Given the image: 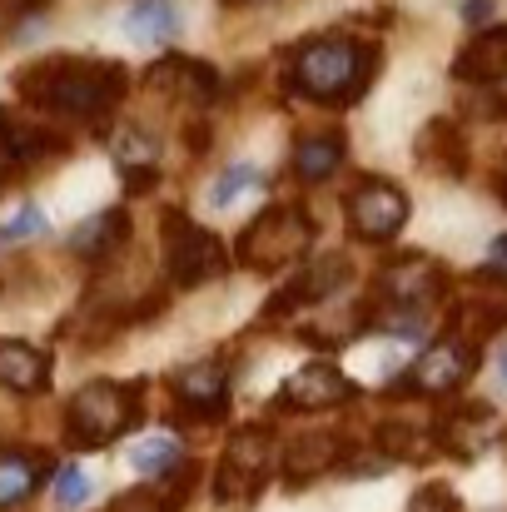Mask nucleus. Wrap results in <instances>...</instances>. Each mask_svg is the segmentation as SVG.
<instances>
[{"instance_id": "1", "label": "nucleus", "mask_w": 507, "mask_h": 512, "mask_svg": "<svg viewBox=\"0 0 507 512\" xmlns=\"http://www.w3.org/2000/svg\"><path fill=\"white\" fill-rule=\"evenodd\" d=\"M130 90V75L120 60H90V55H50L15 75V95L45 115L100 125Z\"/></svg>"}, {"instance_id": "2", "label": "nucleus", "mask_w": 507, "mask_h": 512, "mask_svg": "<svg viewBox=\"0 0 507 512\" xmlns=\"http://www.w3.org/2000/svg\"><path fill=\"white\" fill-rule=\"evenodd\" d=\"M378 45L363 40V35H348V30H324V35H309L299 40L289 55H284V90L309 100V105H324V110H343V105H358L378 75Z\"/></svg>"}, {"instance_id": "3", "label": "nucleus", "mask_w": 507, "mask_h": 512, "mask_svg": "<svg viewBox=\"0 0 507 512\" xmlns=\"http://www.w3.org/2000/svg\"><path fill=\"white\" fill-rule=\"evenodd\" d=\"M145 388H150L145 378H135V383H115V378L85 383L65 403V443L70 448H105V443L125 438L130 428H140Z\"/></svg>"}, {"instance_id": "4", "label": "nucleus", "mask_w": 507, "mask_h": 512, "mask_svg": "<svg viewBox=\"0 0 507 512\" xmlns=\"http://www.w3.org/2000/svg\"><path fill=\"white\" fill-rule=\"evenodd\" d=\"M319 239V224L304 204H269L249 219V229L234 244V264L254 274H274L284 264H309V249Z\"/></svg>"}, {"instance_id": "5", "label": "nucleus", "mask_w": 507, "mask_h": 512, "mask_svg": "<svg viewBox=\"0 0 507 512\" xmlns=\"http://www.w3.org/2000/svg\"><path fill=\"white\" fill-rule=\"evenodd\" d=\"M279 443L269 423H244L234 428V438L224 443L219 458V478H214V503H249L279 468Z\"/></svg>"}, {"instance_id": "6", "label": "nucleus", "mask_w": 507, "mask_h": 512, "mask_svg": "<svg viewBox=\"0 0 507 512\" xmlns=\"http://www.w3.org/2000/svg\"><path fill=\"white\" fill-rule=\"evenodd\" d=\"M160 244H165V269L174 289H199V284H209V279H219L229 269V249L204 224H194L179 209H165Z\"/></svg>"}, {"instance_id": "7", "label": "nucleus", "mask_w": 507, "mask_h": 512, "mask_svg": "<svg viewBox=\"0 0 507 512\" xmlns=\"http://www.w3.org/2000/svg\"><path fill=\"white\" fill-rule=\"evenodd\" d=\"M473 373H478V348L463 343L458 334H443L408 373H398V383L383 388V398H448Z\"/></svg>"}, {"instance_id": "8", "label": "nucleus", "mask_w": 507, "mask_h": 512, "mask_svg": "<svg viewBox=\"0 0 507 512\" xmlns=\"http://www.w3.org/2000/svg\"><path fill=\"white\" fill-rule=\"evenodd\" d=\"M343 219H348V234L358 244H388L408 224V194L398 184L368 174L343 194Z\"/></svg>"}, {"instance_id": "9", "label": "nucleus", "mask_w": 507, "mask_h": 512, "mask_svg": "<svg viewBox=\"0 0 507 512\" xmlns=\"http://www.w3.org/2000/svg\"><path fill=\"white\" fill-rule=\"evenodd\" d=\"M353 279V264H348V254H324V259H309L269 304H264V324H279V319H289V314H299V309H319V304H329L338 289Z\"/></svg>"}, {"instance_id": "10", "label": "nucleus", "mask_w": 507, "mask_h": 512, "mask_svg": "<svg viewBox=\"0 0 507 512\" xmlns=\"http://www.w3.org/2000/svg\"><path fill=\"white\" fill-rule=\"evenodd\" d=\"M169 393H174V408L199 418V423L229 418V358L214 353V358H199V363L179 368L169 378Z\"/></svg>"}, {"instance_id": "11", "label": "nucleus", "mask_w": 507, "mask_h": 512, "mask_svg": "<svg viewBox=\"0 0 507 512\" xmlns=\"http://www.w3.org/2000/svg\"><path fill=\"white\" fill-rule=\"evenodd\" d=\"M358 398V383L343 378L334 363H309L299 373L284 378V388L274 393V413H324V408H343Z\"/></svg>"}, {"instance_id": "12", "label": "nucleus", "mask_w": 507, "mask_h": 512, "mask_svg": "<svg viewBox=\"0 0 507 512\" xmlns=\"http://www.w3.org/2000/svg\"><path fill=\"white\" fill-rule=\"evenodd\" d=\"M145 85L169 95V100L199 105V110L219 100V70H214L209 60H194V55H160V60L145 70Z\"/></svg>"}, {"instance_id": "13", "label": "nucleus", "mask_w": 507, "mask_h": 512, "mask_svg": "<svg viewBox=\"0 0 507 512\" xmlns=\"http://www.w3.org/2000/svg\"><path fill=\"white\" fill-rule=\"evenodd\" d=\"M65 150H70L65 135H55L50 125L25 120L15 110H0V170H30V165H45Z\"/></svg>"}, {"instance_id": "14", "label": "nucleus", "mask_w": 507, "mask_h": 512, "mask_svg": "<svg viewBox=\"0 0 507 512\" xmlns=\"http://www.w3.org/2000/svg\"><path fill=\"white\" fill-rule=\"evenodd\" d=\"M343 458H348L343 433L319 428V433H304V438H294V443L284 448V458H279V478H284V488H309L314 478H324V473L343 468Z\"/></svg>"}, {"instance_id": "15", "label": "nucleus", "mask_w": 507, "mask_h": 512, "mask_svg": "<svg viewBox=\"0 0 507 512\" xmlns=\"http://www.w3.org/2000/svg\"><path fill=\"white\" fill-rule=\"evenodd\" d=\"M453 80L473 85V90H498L507 80V25H493V30H478L458 60H453Z\"/></svg>"}, {"instance_id": "16", "label": "nucleus", "mask_w": 507, "mask_h": 512, "mask_svg": "<svg viewBox=\"0 0 507 512\" xmlns=\"http://www.w3.org/2000/svg\"><path fill=\"white\" fill-rule=\"evenodd\" d=\"M125 239H130V214L125 209H100L70 234V254L80 264H110L125 249Z\"/></svg>"}, {"instance_id": "17", "label": "nucleus", "mask_w": 507, "mask_h": 512, "mask_svg": "<svg viewBox=\"0 0 507 512\" xmlns=\"http://www.w3.org/2000/svg\"><path fill=\"white\" fill-rule=\"evenodd\" d=\"M0 388L5 393H45L50 388V353L25 339H0Z\"/></svg>"}, {"instance_id": "18", "label": "nucleus", "mask_w": 507, "mask_h": 512, "mask_svg": "<svg viewBox=\"0 0 507 512\" xmlns=\"http://www.w3.org/2000/svg\"><path fill=\"white\" fill-rule=\"evenodd\" d=\"M343 160H348V145H343L338 130L299 135V140H294V155H289V174H294L299 184H324V179H334V174L343 170Z\"/></svg>"}, {"instance_id": "19", "label": "nucleus", "mask_w": 507, "mask_h": 512, "mask_svg": "<svg viewBox=\"0 0 507 512\" xmlns=\"http://www.w3.org/2000/svg\"><path fill=\"white\" fill-rule=\"evenodd\" d=\"M418 165L448 174V179H463L468 174V140L453 120H428L423 135H418Z\"/></svg>"}, {"instance_id": "20", "label": "nucleus", "mask_w": 507, "mask_h": 512, "mask_svg": "<svg viewBox=\"0 0 507 512\" xmlns=\"http://www.w3.org/2000/svg\"><path fill=\"white\" fill-rule=\"evenodd\" d=\"M507 329V294H468L453 304V334L463 343H478L493 339Z\"/></svg>"}, {"instance_id": "21", "label": "nucleus", "mask_w": 507, "mask_h": 512, "mask_svg": "<svg viewBox=\"0 0 507 512\" xmlns=\"http://www.w3.org/2000/svg\"><path fill=\"white\" fill-rule=\"evenodd\" d=\"M45 478H50L45 453H0V512L25 503Z\"/></svg>"}, {"instance_id": "22", "label": "nucleus", "mask_w": 507, "mask_h": 512, "mask_svg": "<svg viewBox=\"0 0 507 512\" xmlns=\"http://www.w3.org/2000/svg\"><path fill=\"white\" fill-rule=\"evenodd\" d=\"M125 35L140 45H165L179 35V5L174 0H135L125 15Z\"/></svg>"}, {"instance_id": "23", "label": "nucleus", "mask_w": 507, "mask_h": 512, "mask_svg": "<svg viewBox=\"0 0 507 512\" xmlns=\"http://www.w3.org/2000/svg\"><path fill=\"white\" fill-rule=\"evenodd\" d=\"M184 463H189V458H184L179 438H169V433L135 443V453H130V468H135L140 478H150V483H165V478H174Z\"/></svg>"}, {"instance_id": "24", "label": "nucleus", "mask_w": 507, "mask_h": 512, "mask_svg": "<svg viewBox=\"0 0 507 512\" xmlns=\"http://www.w3.org/2000/svg\"><path fill=\"white\" fill-rule=\"evenodd\" d=\"M110 155H115V165H120V174L155 170V165H160V140L130 125V130H120V135L110 140Z\"/></svg>"}, {"instance_id": "25", "label": "nucleus", "mask_w": 507, "mask_h": 512, "mask_svg": "<svg viewBox=\"0 0 507 512\" xmlns=\"http://www.w3.org/2000/svg\"><path fill=\"white\" fill-rule=\"evenodd\" d=\"M264 184V174H259V165H249V160H239V165H229V170L219 174L214 184H209V204L214 209H229L239 194H249V189H259Z\"/></svg>"}, {"instance_id": "26", "label": "nucleus", "mask_w": 507, "mask_h": 512, "mask_svg": "<svg viewBox=\"0 0 507 512\" xmlns=\"http://www.w3.org/2000/svg\"><path fill=\"white\" fill-rule=\"evenodd\" d=\"M35 234H45V209H40V204H20V209L0 224V249L25 244V239H35Z\"/></svg>"}, {"instance_id": "27", "label": "nucleus", "mask_w": 507, "mask_h": 512, "mask_svg": "<svg viewBox=\"0 0 507 512\" xmlns=\"http://www.w3.org/2000/svg\"><path fill=\"white\" fill-rule=\"evenodd\" d=\"M50 493H55V508H80L85 498H90V478H85V468H75V463H65L60 473H55V483H50Z\"/></svg>"}, {"instance_id": "28", "label": "nucleus", "mask_w": 507, "mask_h": 512, "mask_svg": "<svg viewBox=\"0 0 507 512\" xmlns=\"http://www.w3.org/2000/svg\"><path fill=\"white\" fill-rule=\"evenodd\" d=\"M408 512H463V508H458V493L448 483H423L408 498Z\"/></svg>"}, {"instance_id": "29", "label": "nucleus", "mask_w": 507, "mask_h": 512, "mask_svg": "<svg viewBox=\"0 0 507 512\" xmlns=\"http://www.w3.org/2000/svg\"><path fill=\"white\" fill-rule=\"evenodd\" d=\"M105 512H169V503L160 488H130V493H120Z\"/></svg>"}, {"instance_id": "30", "label": "nucleus", "mask_w": 507, "mask_h": 512, "mask_svg": "<svg viewBox=\"0 0 507 512\" xmlns=\"http://www.w3.org/2000/svg\"><path fill=\"white\" fill-rule=\"evenodd\" d=\"M160 184V170H135V174H125V189L130 194H150Z\"/></svg>"}, {"instance_id": "31", "label": "nucleus", "mask_w": 507, "mask_h": 512, "mask_svg": "<svg viewBox=\"0 0 507 512\" xmlns=\"http://www.w3.org/2000/svg\"><path fill=\"white\" fill-rule=\"evenodd\" d=\"M488 15H493V0H463V20L468 25H488Z\"/></svg>"}, {"instance_id": "32", "label": "nucleus", "mask_w": 507, "mask_h": 512, "mask_svg": "<svg viewBox=\"0 0 507 512\" xmlns=\"http://www.w3.org/2000/svg\"><path fill=\"white\" fill-rule=\"evenodd\" d=\"M493 264H503V269H507V234H498V239H493Z\"/></svg>"}, {"instance_id": "33", "label": "nucleus", "mask_w": 507, "mask_h": 512, "mask_svg": "<svg viewBox=\"0 0 507 512\" xmlns=\"http://www.w3.org/2000/svg\"><path fill=\"white\" fill-rule=\"evenodd\" d=\"M498 383H503V388H507V348H503V353H498Z\"/></svg>"}, {"instance_id": "34", "label": "nucleus", "mask_w": 507, "mask_h": 512, "mask_svg": "<svg viewBox=\"0 0 507 512\" xmlns=\"http://www.w3.org/2000/svg\"><path fill=\"white\" fill-rule=\"evenodd\" d=\"M219 5H249V0H219Z\"/></svg>"}, {"instance_id": "35", "label": "nucleus", "mask_w": 507, "mask_h": 512, "mask_svg": "<svg viewBox=\"0 0 507 512\" xmlns=\"http://www.w3.org/2000/svg\"><path fill=\"white\" fill-rule=\"evenodd\" d=\"M503 204H507V174H503Z\"/></svg>"}]
</instances>
